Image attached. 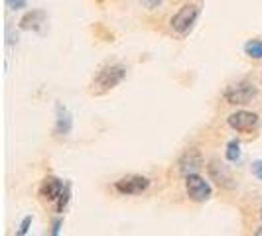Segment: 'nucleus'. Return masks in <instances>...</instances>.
Segmentation results:
<instances>
[{"label":"nucleus","mask_w":262,"mask_h":236,"mask_svg":"<svg viewBox=\"0 0 262 236\" xmlns=\"http://www.w3.org/2000/svg\"><path fill=\"white\" fill-rule=\"evenodd\" d=\"M126 77V67L120 63L105 65L89 83V95L93 97H103L106 92H111L115 87H118Z\"/></svg>","instance_id":"f257e3e1"},{"label":"nucleus","mask_w":262,"mask_h":236,"mask_svg":"<svg viewBox=\"0 0 262 236\" xmlns=\"http://www.w3.org/2000/svg\"><path fill=\"white\" fill-rule=\"evenodd\" d=\"M258 95V87L250 81H236L231 83L223 91V99L227 101V105L231 106H243L249 105L252 99H256Z\"/></svg>","instance_id":"f03ea898"},{"label":"nucleus","mask_w":262,"mask_h":236,"mask_svg":"<svg viewBox=\"0 0 262 236\" xmlns=\"http://www.w3.org/2000/svg\"><path fill=\"white\" fill-rule=\"evenodd\" d=\"M199 12H201V8L197 4H185V6H182L170 18V28L176 34H182L184 36V34H187L191 28L195 26Z\"/></svg>","instance_id":"7ed1b4c3"},{"label":"nucleus","mask_w":262,"mask_h":236,"mask_svg":"<svg viewBox=\"0 0 262 236\" xmlns=\"http://www.w3.org/2000/svg\"><path fill=\"white\" fill-rule=\"evenodd\" d=\"M227 124L238 134H254L260 128V118L256 112H249V110H236L233 114H229Z\"/></svg>","instance_id":"20e7f679"},{"label":"nucleus","mask_w":262,"mask_h":236,"mask_svg":"<svg viewBox=\"0 0 262 236\" xmlns=\"http://www.w3.org/2000/svg\"><path fill=\"white\" fill-rule=\"evenodd\" d=\"M185 193L193 203H205L213 195L209 181H205V177H201L199 173H193L189 177H185Z\"/></svg>","instance_id":"39448f33"},{"label":"nucleus","mask_w":262,"mask_h":236,"mask_svg":"<svg viewBox=\"0 0 262 236\" xmlns=\"http://www.w3.org/2000/svg\"><path fill=\"white\" fill-rule=\"evenodd\" d=\"M150 187V179L144 175H126L115 181V191L120 195H140Z\"/></svg>","instance_id":"423d86ee"},{"label":"nucleus","mask_w":262,"mask_h":236,"mask_svg":"<svg viewBox=\"0 0 262 236\" xmlns=\"http://www.w3.org/2000/svg\"><path fill=\"white\" fill-rule=\"evenodd\" d=\"M203 168V156L197 148H189L185 150L182 157L178 159V171L182 177H189L193 173H199V170Z\"/></svg>","instance_id":"0eeeda50"},{"label":"nucleus","mask_w":262,"mask_h":236,"mask_svg":"<svg viewBox=\"0 0 262 236\" xmlns=\"http://www.w3.org/2000/svg\"><path fill=\"white\" fill-rule=\"evenodd\" d=\"M63 187H66V183H63L59 177L48 175V177H43L41 183H39L38 195L43 203H55V201L59 199V195H61Z\"/></svg>","instance_id":"6e6552de"},{"label":"nucleus","mask_w":262,"mask_h":236,"mask_svg":"<svg viewBox=\"0 0 262 236\" xmlns=\"http://www.w3.org/2000/svg\"><path fill=\"white\" fill-rule=\"evenodd\" d=\"M73 130V116L63 105L55 106V126H53V136L55 138H66Z\"/></svg>","instance_id":"1a4fd4ad"},{"label":"nucleus","mask_w":262,"mask_h":236,"mask_svg":"<svg viewBox=\"0 0 262 236\" xmlns=\"http://www.w3.org/2000/svg\"><path fill=\"white\" fill-rule=\"evenodd\" d=\"M207 170H209V177L219 187H225V189H233L235 187V179H233V175H231L227 166L219 163V161H211L207 166Z\"/></svg>","instance_id":"9d476101"},{"label":"nucleus","mask_w":262,"mask_h":236,"mask_svg":"<svg viewBox=\"0 0 262 236\" xmlns=\"http://www.w3.org/2000/svg\"><path fill=\"white\" fill-rule=\"evenodd\" d=\"M46 20H48L46 10L36 8V10H30V12H26L20 18L18 28H20V30H26V32H38V30H41V26L46 24Z\"/></svg>","instance_id":"9b49d317"},{"label":"nucleus","mask_w":262,"mask_h":236,"mask_svg":"<svg viewBox=\"0 0 262 236\" xmlns=\"http://www.w3.org/2000/svg\"><path fill=\"white\" fill-rule=\"evenodd\" d=\"M243 50L250 59H262V39H249Z\"/></svg>","instance_id":"f8f14e48"},{"label":"nucleus","mask_w":262,"mask_h":236,"mask_svg":"<svg viewBox=\"0 0 262 236\" xmlns=\"http://www.w3.org/2000/svg\"><path fill=\"white\" fill-rule=\"evenodd\" d=\"M225 157H227V161H231V163H235V161L241 159V142H238V140H231V142L227 144Z\"/></svg>","instance_id":"ddd939ff"},{"label":"nucleus","mask_w":262,"mask_h":236,"mask_svg":"<svg viewBox=\"0 0 262 236\" xmlns=\"http://www.w3.org/2000/svg\"><path fill=\"white\" fill-rule=\"evenodd\" d=\"M69 199H71V183H66L59 199L55 201V213H63L67 207V203H69Z\"/></svg>","instance_id":"4468645a"},{"label":"nucleus","mask_w":262,"mask_h":236,"mask_svg":"<svg viewBox=\"0 0 262 236\" xmlns=\"http://www.w3.org/2000/svg\"><path fill=\"white\" fill-rule=\"evenodd\" d=\"M6 6L10 10H24L28 6V0H6Z\"/></svg>","instance_id":"2eb2a0df"},{"label":"nucleus","mask_w":262,"mask_h":236,"mask_svg":"<svg viewBox=\"0 0 262 236\" xmlns=\"http://www.w3.org/2000/svg\"><path fill=\"white\" fill-rule=\"evenodd\" d=\"M250 171H252V175L262 181V159H256V161H252V166H250Z\"/></svg>","instance_id":"dca6fc26"},{"label":"nucleus","mask_w":262,"mask_h":236,"mask_svg":"<svg viewBox=\"0 0 262 236\" xmlns=\"http://www.w3.org/2000/svg\"><path fill=\"white\" fill-rule=\"evenodd\" d=\"M30 224H32V217H24V219H22V223H20V228H18V234H20V236L28 234Z\"/></svg>","instance_id":"f3484780"},{"label":"nucleus","mask_w":262,"mask_h":236,"mask_svg":"<svg viewBox=\"0 0 262 236\" xmlns=\"http://www.w3.org/2000/svg\"><path fill=\"white\" fill-rule=\"evenodd\" d=\"M61 224H63V223H61V219H55V221L52 223V234L53 236L59 234V230H61Z\"/></svg>","instance_id":"a211bd4d"},{"label":"nucleus","mask_w":262,"mask_h":236,"mask_svg":"<svg viewBox=\"0 0 262 236\" xmlns=\"http://www.w3.org/2000/svg\"><path fill=\"white\" fill-rule=\"evenodd\" d=\"M142 2H144L146 8H158V6H160L164 0H142Z\"/></svg>","instance_id":"6ab92c4d"},{"label":"nucleus","mask_w":262,"mask_h":236,"mask_svg":"<svg viewBox=\"0 0 262 236\" xmlns=\"http://www.w3.org/2000/svg\"><path fill=\"white\" fill-rule=\"evenodd\" d=\"M254 234H256V236H262V226L258 228V230H256V232H254Z\"/></svg>","instance_id":"aec40b11"},{"label":"nucleus","mask_w":262,"mask_h":236,"mask_svg":"<svg viewBox=\"0 0 262 236\" xmlns=\"http://www.w3.org/2000/svg\"><path fill=\"white\" fill-rule=\"evenodd\" d=\"M260 217H262V209H260Z\"/></svg>","instance_id":"412c9836"}]
</instances>
